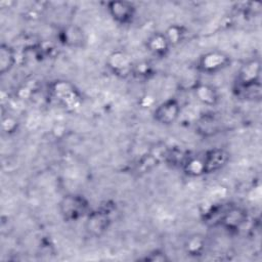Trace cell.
<instances>
[{
    "instance_id": "obj_1",
    "label": "cell",
    "mask_w": 262,
    "mask_h": 262,
    "mask_svg": "<svg viewBox=\"0 0 262 262\" xmlns=\"http://www.w3.org/2000/svg\"><path fill=\"white\" fill-rule=\"evenodd\" d=\"M260 73L261 67L258 59H252L243 64L234 81V94L245 100H259L262 96Z\"/></svg>"
},
{
    "instance_id": "obj_2",
    "label": "cell",
    "mask_w": 262,
    "mask_h": 262,
    "mask_svg": "<svg viewBox=\"0 0 262 262\" xmlns=\"http://www.w3.org/2000/svg\"><path fill=\"white\" fill-rule=\"evenodd\" d=\"M58 211L67 222H77L85 219L91 211L88 200L79 193H69L61 198L58 203Z\"/></svg>"
},
{
    "instance_id": "obj_3",
    "label": "cell",
    "mask_w": 262,
    "mask_h": 262,
    "mask_svg": "<svg viewBox=\"0 0 262 262\" xmlns=\"http://www.w3.org/2000/svg\"><path fill=\"white\" fill-rule=\"evenodd\" d=\"M111 213L112 209L110 205L91 210L85 218V229L87 233L95 237L104 234L112 224Z\"/></svg>"
},
{
    "instance_id": "obj_4",
    "label": "cell",
    "mask_w": 262,
    "mask_h": 262,
    "mask_svg": "<svg viewBox=\"0 0 262 262\" xmlns=\"http://www.w3.org/2000/svg\"><path fill=\"white\" fill-rule=\"evenodd\" d=\"M50 92L52 96L64 107L76 108L81 102V96L76 87L64 80L54 81L50 85Z\"/></svg>"
},
{
    "instance_id": "obj_5",
    "label": "cell",
    "mask_w": 262,
    "mask_h": 262,
    "mask_svg": "<svg viewBox=\"0 0 262 262\" xmlns=\"http://www.w3.org/2000/svg\"><path fill=\"white\" fill-rule=\"evenodd\" d=\"M230 57L223 51L213 50L208 51L200 56L196 67L198 70L207 75L219 73L229 67Z\"/></svg>"
},
{
    "instance_id": "obj_6",
    "label": "cell",
    "mask_w": 262,
    "mask_h": 262,
    "mask_svg": "<svg viewBox=\"0 0 262 262\" xmlns=\"http://www.w3.org/2000/svg\"><path fill=\"white\" fill-rule=\"evenodd\" d=\"M248 221L247 211L237 206H230L222 210L218 223L219 225L228 232H237Z\"/></svg>"
},
{
    "instance_id": "obj_7",
    "label": "cell",
    "mask_w": 262,
    "mask_h": 262,
    "mask_svg": "<svg viewBox=\"0 0 262 262\" xmlns=\"http://www.w3.org/2000/svg\"><path fill=\"white\" fill-rule=\"evenodd\" d=\"M181 114V104L176 98H167L152 111L154 120L164 126L174 124Z\"/></svg>"
},
{
    "instance_id": "obj_8",
    "label": "cell",
    "mask_w": 262,
    "mask_h": 262,
    "mask_svg": "<svg viewBox=\"0 0 262 262\" xmlns=\"http://www.w3.org/2000/svg\"><path fill=\"white\" fill-rule=\"evenodd\" d=\"M106 10L113 20L122 26L131 24L136 15V6L129 1H110Z\"/></svg>"
},
{
    "instance_id": "obj_9",
    "label": "cell",
    "mask_w": 262,
    "mask_h": 262,
    "mask_svg": "<svg viewBox=\"0 0 262 262\" xmlns=\"http://www.w3.org/2000/svg\"><path fill=\"white\" fill-rule=\"evenodd\" d=\"M133 64L134 62L131 60L128 54L122 50H115L108 55L106 59V67L108 70L113 75L120 78L131 76Z\"/></svg>"
},
{
    "instance_id": "obj_10",
    "label": "cell",
    "mask_w": 262,
    "mask_h": 262,
    "mask_svg": "<svg viewBox=\"0 0 262 262\" xmlns=\"http://www.w3.org/2000/svg\"><path fill=\"white\" fill-rule=\"evenodd\" d=\"M204 168H205V175L212 174L219 170H221L229 161V154L221 148V147H214L202 155Z\"/></svg>"
},
{
    "instance_id": "obj_11",
    "label": "cell",
    "mask_w": 262,
    "mask_h": 262,
    "mask_svg": "<svg viewBox=\"0 0 262 262\" xmlns=\"http://www.w3.org/2000/svg\"><path fill=\"white\" fill-rule=\"evenodd\" d=\"M146 48L156 57H165L170 51L171 45L164 33L157 32L147 38Z\"/></svg>"
},
{
    "instance_id": "obj_12",
    "label": "cell",
    "mask_w": 262,
    "mask_h": 262,
    "mask_svg": "<svg viewBox=\"0 0 262 262\" xmlns=\"http://www.w3.org/2000/svg\"><path fill=\"white\" fill-rule=\"evenodd\" d=\"M61 42L70 47H79L85 41L84 32L77 26H68L60 32Z\"/></svg>"
},
{
    "instance_id": "obj_13",
    "label": "cell",
    "mask_w": 262,
    "mask_h": 262,
    "mask_svg": "<svg viewBox=\"0 0 262 262\" xmlns=\"http://www.w3.org/2000/svg\"><path fill=\"white\" fill-rule=\"evenodd\" d=\"M194 95L199 101L206 105H214L218 101V93L216 89L209 84H198L193 88Z\"/></svg>"
},
{
    "instance_id": "obj_14",
    "label": "cell",
    "mask_w": 262,
    "mask_h": 262,
    "mask_svg": "<svg viewBox=\"0 0 262 262\" xmlns=\"http://www.w3.org/2000/svg\"><path fill=\"white\" fill-rule=\"evenodd\" d=\"M16 54L14 49L5 43L0 46V74L5 75L9 73L15 66Z\"/></svg>"
},
{
    "instance_id": "obj_15",
    "label": "cell",
    "mask_w": 262,
    "mask_h": 262,
    "mask_svg": "<svg viewBox=\"0 0 262 262\" xmlns=\"http://www.w3.org/2000/svg\"><path fill=\"white\" fill-rule=\"evenodd\" d=\"M206 241L204 236L200 234H192L184 243V251L188 256L199 257L205 252Z\"/></svg>"
},
{
    "instance_id": "obj_16",
    "label": "cell",
    "mask_w": 262,
    "mask_h": 262,
    "mask_svg": "<svg viewBox=\"0 0 262 262\" xmlns=\"http://www.w3.org/2000/svg\"><path fill=\"white\" fill-rule=\"evenodd\" d=\"M181 169L188 176H202L205 175V168L202 156H190L186 159Z\"/></svg>"
},
{
    "instance_id": "obj_17",
    "label": "cell",
    "mask_w": 262,
    "mask_h": 262,
    "mask_svg": "<svg viewBox=\"0 0 262 262\" xmlns=\"http://www.w3.org/2000/svg\"><path fill=\"white\" fill-rule=\"evenodd\" d=\"M164 34L172 47L180 44L184 40L186 36V30L184 29L183 26L174 24V25H171L169 28H167Z\"/></svg>"
},
{
    "instance_id": "obj_18",
    "label": "cell",
    "mask_w": 262,
    "mask_h": 262,
    "mask_svg": "<svg viewBox=\"0 0 262 262\" xmlns=\"http://www.w3.org/2000/svg\"><path fill=\"white\" fill-rule=\"evenodd\" d=\"M154 75V67L149 61L142 60L133 64L132 75L137 79L146 80Z\"/></svg>"
},
{
    "instance_id": "obj_19",
    "label": "cell",
    "mask_w": 262,
    "mask_h": 262,
    "mask_svg": "<svg viewBox=\"0 0 262 262\" xmlns=\"http://www.w3.org/2000/svg\"><path fill=\"white\" fill-rule=\"evenodd\" d=\"M140 260L145 262H167L170 260L168 255L162 250H154L147 254H145Z\"/></svg>"
},
{
    "instance_id": "obj_20",
    "label": "cell",
    "mask_w": 262,
    "mask_h": 262,
    "mask_svg": "<svg viewBox=\"0 0 262 262\" xmlns=\"http://www.w3.org/2000/svg\"><path fill=\"white\" fill-rule=\"evenodd\" d=\"M17 121L11 117H8L6 119H3L2 121V129L5 131V132H14L17 128Z\"/></svg>"
}]
</instances>
